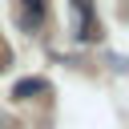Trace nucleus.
Listing matches in <instances>:
<instances>
[{"instance_id":"nucleus-2","label":"nucleus","mask_w":129,"mask_h":129,"mask_svg":"<svg viewBox=\"0 0 129 129\" xmlns=\"http://www.w3.org/2000/svg\"><path fill=\"white\" fill-rule=\"evenodd\" d=\"M73 12H77V36H81V40H93V36H97L93 4H89V0H73Z\"/></svg>"},{"instance_id":"nucleus-1","label":"nucleus","mask_w":129,"mask_h":129,"mask_svg":"<svg viewBox=\"0 0 129 129\" xmlns=\"http://www.w3.org/2000/svg\"><path fill=\"white\" fill-rule=\"evenodd\" d=\"M44 12H48L44 0H16V24H20L24 32L40 28V24H44Z\"/></svg>"},{"instance_id":"nucleus-3","label":"nucleus","mask_w":129,"mask_h":129,"mask_svg":"<svg viewBox=\"0 0 129 129\" xmlns=\"http://www.w3.org/2000/svg\"><path fill=\"white\" fill-rule=\"evenodd\" d=\"M44 89H48V85H44V81H20V85H16V89H12V93H16V97H20V101H28V97H32V93H44Z\"/></svg>"}]
</instances>
